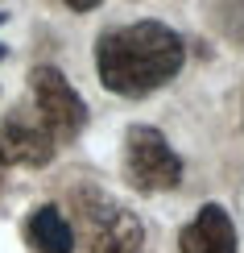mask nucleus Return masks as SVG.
<instances>
[{
	"instance_id": "0eeeda50",
	"label": "nucleus",
	"mask_w": 244,
	"mask_h": 253,
	"mask_svg": "<svg viewBox=\"0 0 244 253\" xmlns=\"http://www.w3.org/2000/svg\"><path fill=\"white\" fill-rule=\"evenodd\" d=\"M25 237L37 253H75V233H70V220L62 216V208L41 204L29 212L25 220Z\"/></svg>"
},
{
	"instance_id": "f257e3e1",
	"label": "nucleus",
	"mask_w": 244,
	"mask_h": 253,
	"mask_svg": "<svg viewBox=\"0 0 244 253\" xmlns=\"http://www.w3.org/2000/svg\"><path fill=\"white\" fill-rule=\"evenodd\" d=\"M186 46L162 21H133V25L108 29L95 42V71L108 91L124 100H141L166 87L182 71Z\"/></svg>"
},
{
	"instance_id": "39448f33",
	"label": "nucleus",
	"mask_w": 244,
	"mask_h": 253,
	"mask_svg": "<svg viewBox=\"0 0 244 253\" xmlns=\"http://www.w3.org/2000/svg\"><path fill=\"white\" fill-rule=\"evenodd\" d=\"M54 150L58 141L41 121H21V117L0 121V166L4 170L8 166H46Z\"/></svg>"
},
{
	"instance_id": "6e6552de",
	"label": "nucleus",
	"mask_w": 244,
	"mask_h": 253,
	"mask_svg": "<svg viewBox=\"0 0 244 253\" xmlns=\"http://www.w3.org/2000/svg\"><path fill=\"white\" fill-rule=\"evenodd\" d=\"M67 4H70V8H75V13H91V8H95V4H100V0H67Z\"/></svg>"
},
{
	"instance_id": "7ed1b4c3",
	"label": "nucleus",
	"mask_w": 244,
	"mask_h": 253,
	"mask_svg": "<svg viewBox=\"0 0 244 253\" xmlns=\"http://www.w3.org/2000/svg\"><path fill=\"white\" fill-rule=\"evenodd\" d=\"M124 178L145 195L174 191L182 183V158L170 150V141L153 125H133L124 137Z\"/></svg>"
},
{
	"instance_id": "1a4fd4ad",
	"label": "nucleus",
	"mask_w": 244,
	"mask_h": 253,
	"mask_svg": "<svg viewBox=\"0 0 244 253\" xmlns=\"http://www.w3.org/2000/svg\"><path fill=\"white\" fill-rule=\"evenodd\" d=\"M0 183H4V166H0Z\"/></svg>"
},
{
	"instance_id": "20e7f679",
	"label": "nucleus",
	"mask_w": 244,
	"mask_h": 253,
	"mask_svg": "<svg viewBox=\"0 0 244 253\" xmlns=\"http://www.w3.org/2000/svg\"><path fill=\"white\" fill-rule=\"evenodd\" d=\"M29 91H34V104H37V121L50 129L54 141H75L83 133L87 104H83V96L70 87V79L58 67H34Z\"/></svg>"
},
{
	"instance_id": "f03ea898",
	"label": "nucleus",
	"mask_w": 244,
	"mask_h": 253,
	"mask_svg": "<svg viewBox=\"0 0 244 253\" xmlns=\"http://www.w3.org/2000/svg\"><path fill=\"white\" fill-rule=\"evenodd\" d=\"M75 212H79L87 253H145V224L137 220V212H129L108 191L79 187Z\"/></svg>"
},
{
	"instance_id": "423d86ee",
	"label": "nucleus",
	"mask_w": 244,
	"mask_h": 253,
	"mask_svg": "<svg viewBox=\"0 0 244 253\" xmlns=\"http://www.w3.org/2000/svg\"><path fill=\"white\" fill-rule=\"evenodd\" d=\"M178 249L182 253H236V224L219 204H203V212L182 228Z\"/></svg>"
},
{
	"instance_id": "9d476101",
	"label": "nucleus",
	"mask_w": 244,
	"mask_h": 253,
	"mask_svg": "<svg viewBox=\"0 0 244 253\" xmlns=\"http://www.w3.org/2000/svg\"><path fill=\"white\" fill-rule=\"evenodd\" d=\"M0 54H4V50H0Z\"/></svg>"
}]
</instances>
